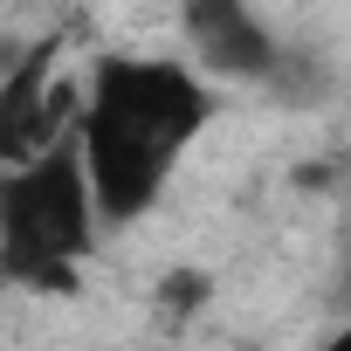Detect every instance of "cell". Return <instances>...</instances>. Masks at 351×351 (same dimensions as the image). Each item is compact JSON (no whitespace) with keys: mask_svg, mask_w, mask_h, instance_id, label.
<instances>
[{"mask_svg":"<svg viewBox=\"0 0 351 351\" xmlns=\"http://www.w3.org/2000/svg\"><path fill=\"white\" fill-rule=\"evenodd\" d=\"M180 35L193 49V69L221 76V83H276L282 69V42L276 28L241 8V0H193V8H180Z\"/></svg>","mask_w":351,"mask_h":351,"instance_id":"3957f363","label":"cell"},{"mask_svg":"<svg viewBox=\"0 0 351 351\" xmlns=\"http://www.w3.org/2000/svg\"><path fill=\"white\" fill-rule=\"evenodd\" d=\"M317 351H351V317H344V324H337V330H330V337H324Z\"/></svg>","mask_w":351,"mask_h":351,"instance_id":"277c9868","label":"cell"},{"mask_svg":"<svg viewBox=\"0 0 351 351\" xmlns=\"http://www.w3.org/2000/svg\"><path fill=\"white\" fill-rule=\"evenodd\" d=\"M97 234H104V214H97L76 138L0 172V276L14 289H69Z\"/></svg>","mask_w":351,"mask_h":351,"instance_id":"7a4b0ae2","label":"cell"},{"mask_svg":"<svg viewBox=\"0 0 351 351\" xmlns=\"http://www.w3.org/2000/svg\"><path fill=\"white\" fill-rule=\"evenodd\" d=\"M221 97L186 56H104L76 104V145L104 228H131L158 207L165 180L214 124Z\"/></svg>","mask_w":351,"mask_h":351,"instance_id":"6da1fadb","label":"cell"}]
</instances>
